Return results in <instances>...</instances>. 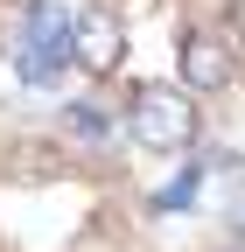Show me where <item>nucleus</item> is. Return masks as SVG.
<instances>
[{"label":"nucleus","instance_id":"nucleus-2","mask_svg":"<svg viewBox=\"0 0 245 252\" xmlns=\"http://www.w3.org/2000/svg\"><path fill=\"white\" fill-rule=\"evenodd\" d=\"M119 42H126V28H119L112 7H77L70 28H63V56L77 63V70H91V77H105L119 63Z\"/></svg>","mask_w":245,"mask_h":252},{"label":"nucleus","instance_id":"nucleus-3","mask_svg":"<svg viewBox=\"0 0 245 252\" xmlns=\"http://www.w3.org/2000/svg\"><path fill=\"white\" fill-rule=\"evenodd\" d=\"M182 77H189L196 91H224V84H231V49L196 28V35L182 42Z\"/></svg>","mask_w":245,"mask_h":252},{"label":"nucleus","instance_id":"nucleus-4","mask_svg":"<svg viewBox=\"0 0 245 252\" xmlns=\"http://www.w3.org/2000/svg\"><path fill=\"white\" fill-rule=\"evenodd\" d=\"M63 77V42H28L21 49V84H56Z\"/></svg>","mask_w":245,"mask_h":252},{"label":"nucleus","instance_id":"nucleus-5","mask_svg":"<svg viewBox=\"0 0 245 252\" xmlns=\"http://www.w3.org/2000/svg\"><path fill=\"white\" fill-rule=\"evenodd\" d=\"M196 189H203V168H182V175L161 189V196H154V210H182V203L196 196Z\"/></svg>","mask_w":245,"mask_h":252},{"label":"nucleus","instance_id":"nucleus-1","mask_svg":"<svg viewBox=\"0 0 245 252\" xmlns=\"http://www.w3.org/2000/svg\"><path fill=\"white\" fill-rule=\"evenodd\" d=\"M126 133L140 147H154V154L189 147L196 140V105L182 98V84H140L133 91V112H126Z\"/></svg>","mask_w":245,"mask_h":252},{"label":"nucleus","instance_id":"nucleus-7","mask_svg":"<svg viewBox=\"0 0 245 252\" xmlns=\"http://www.w3.org/2000/svg\"><path fill=\"white\" fill-rule=\"evenodd\" d=\"M14 161H21V175H49V168H56V154H49V147H35V140H21V147L7 154V168H14Z\"/></svg>","mask_w":245,"mask_h":252},{"label":"nucleus","instance_id":"nucleus-6","mask_svg":"<svg viewBox=\"0 0 245 252\" xmlns=\"http://www.w3.org/2000/svg\"><path fill=\"white\" fill-rule=\"evenodd\" d=\"M70 133H77V140H105V133H112V119H105L98 105H70Z\"/></svg>","mask_w":245,"mask_h":252}]
</instances>
